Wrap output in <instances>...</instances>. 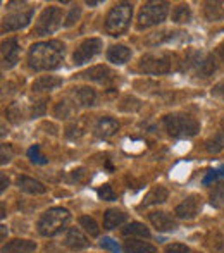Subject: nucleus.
Here are the masks:
<instances>
[{
	"label": "nucleus",
	"instance_id": "1",
	"mask_svg": "<svg viewBox=\"0 0 224 253\" xmlns=\"http://www.w3.org/2000/svg\"><path fill=\"white\" fill-rule=\"evenodd\" d=\"M64 62V43L57 40L35 43L28 52V64L35 71H52Z\"/></svg>",
	"mask_w": 224,
	"mask_h": 253
},
{
	"label": "nucleus",
	"instance_id": "2",
	"mask_svg": "<svg viewBox=\"0 0 224 253\" xmlns=\"http://www.w3.org/2000/svg\"><path fill=\"white\" fill-rule=\"evenodd\" d=\"M69 220H71L69 210L62 209V207H54V209L42 213V217L38 219V233L47 238L55 236L62 229H66Z\"/></svg>",
	"mask_w": 224,
	"mask_h": 253
},
{
	"label": "nucleus",
	"instance_id": "3",
	"mask_svg": "<svg viewBox=\"0 0 224 253\" xmlns=\"http://www.w3.org/2000/svg\"><path fill=\"white\" fill-rule=\"evenodd\" d=\"M164 126L174 138H191L200 131V123L188 114H169L164 117Z\"/></svg>",
	"mask_w": 224,
	"mask_h": 253
},
{
	"label": "nucleus",
	"instance_id": "4",
	"mask_svg": "<svg viewBox=\"0 0 224 253\" xmlns=\"http://www.w3.org/2000/svg\"><path fill=\"white\" fill-rule=\"evenodd\" d=\"M131 17H133V5L131 3H116L105 17V31L112 37H119L130 28Z\"/></svg>",
	"mask_w": 224,
	"mask_h": 253
},
{
	"label": "nucleus",
	"instance_id": "5",
	"mask_svg": "<svg viewBox=\"0 0 224 253\" xmlns=\"http://www.w3.org/2000/svg\"><path fill=\"white\" fill-rule=\"evenodd\" d=\"M169 10L168 2H148L145 3L140 9L138 14V28L143 30V28H150L155 24H161L162 21H166Z\"/></svg>",
	"mask_w": 224,
	"mask_h": 253
},
{
	"label": "nucleus",
	"instance_id": "6",
	"mask_svg": "<svg viewBox=\"0 0 224 253\" xmlns=\"http://www.w3.org/2000/svg\"><path fill=\"white\" fill-rule=\"evenodd\" d=\"M138 69L145 74H168L173 69V57L166 52L161 53H145L140 59Z\"/></svg>",
	"mask_w": 224,
	"mask_h": 253
},
{
	"label": "nucleus",
	"instance_id": "7",
	"mask_svg": "<svg viewBox=\"0 0 224 253\" xmlns=\"http://www.w3.org/2000/svg\"><path fill=\"white\" fill-rule=\"evenodd\" d=\"M216 59L212 53H200L193 52L190 53L186 60H184V69L191 71L197 78H209L216 73Z\"/></svg>",
	"mask_w": 224,
	"mask_h": 253
},
{
	"label": "nucleus",
	"instance_id": "8",
	"mask_svg": "<svg viewBox=\"0 0 224 253\" xmlns=\"http://www.w3.org/2000/svg\"><path fill=\"white\" fill-rule=\"evenodd\" d=\"M60 19H62V12H60L59 7L55 5L45 7L42 10L40 17H38L37 24H35L33 35L35 37H45V35L54 33L57 28L60 26Z\"/></svg>",
	"mask_w": 224,
	"mask_h": 253
},
{
	"label": "nucleus",
	"instance_id": "9",
	"mask_svg": "<svg viewBox=\"0 0 224 253\" xmlns=\"http://www.w3.org/2000/svg\"><path fill=\"white\" fill-rule=\"evenodd\" d=\"M33 16H35V10L31 7L30 9H21L16 10V12L7 14L2 19V33H5V31H16L28 26L30 21L33 19Z\"/></svg>",
	"mask_w": 224,
	"mask_h": 253
},
{
	"label": "nucleus",
	"instance_id": "10",
	"mask_svg": "<svg viewBox=\"0 0 224 253\" xmlns=\"http://www.w3.org/2000/svg\"><path fill=\"white\" fill-rule=\"evenodd\" d=\"M102 47H104V43H102L100 38H88V40H85L83 43L76 48V52L73 53V62L76 64V66H81V64L88 62V60L93 59L97 53H100Z\"/></svg>",
	"mask_w": 224,
	"mask_h": 253
},
{
	"label": "nucleus",
	"instance_id": "11",
	"mask_svg": "<svg viewBox=\"0 0 224 253\" xmlns=\"http://www.w3.org/2000/svg\"><path fill=\"white\" fill-rule=\"evenodd\" d=\"M202 209V197L200 195H190L179 205L176 207V217L183 220H191L198 215Z\"/></svg>",
	"mask_w": 224,
	"mask_h": 253
},
{
	"label": "nucleus",
	"instance_id": "12",
	"mask_svg": "<svg viewBox=\"0 0 224 253\" xmlns=\"http://www.w3.org/2000/svg\"><path fill=\"white\" fill-rule=\"evenodd\" d=\"M19 60V43L16 38H7L2 42V62L3 69H10Z\"/></svg>",
	"mask_w": 224,
	"mask_h": 253
},
{
	"label": "nucleus",
	"instance_id": "13",
	"mask_svg": "<svg viewBox=\"0 0 224 253\" xmlns=\"http://www.w3.org/2000/svg\"><path fill=\"white\" fill-rule=\"evenodd\" d=\"M148 219H150L152 226L159 231V233H171V231L178 229V224L168 212H150L148 213Z\"/></svg>",
	"mask_w": 224,
	"mask_h": 253
},
{
	"label": "nucleus",
	"instance_id": "14",
	"mask_svg": "<svg viewBox=\"0 0 224 253\" xmlns=\"http://www.w3.org/2000/svg\"><path fill=\"white\" fill-rule=\"evenodd\" d=\"M80 78L90 80V81H98V83H109V81H112L116 76H114V73L107 66H95V67H90V69L83 71V73L80 74Z\"/></svg>",
	"mask_w": 224,
	"mask_h": 253
},
{
	"label": "nucleus",
	"instance_id": "15",
	"mask_svg": "<svg viewBox=\"0 0 224 253\" xmlns=\"http://www.w3.org/2000/svg\"><path fill=\"white\" fill-rule=\"evenodd\" d=\"M64 243H66V247H69L71 250H85V248H88L90 241H88V238L85 236L78 227H69Z\"/></svg>",
	"mask_w": 224,
	"mask_h": 253
},
{
	"label": "nucleus",
	"instance_id": "16",
	"mask_svg": "<svg viewBox=\"0 0 224 253\" xmlns=\"http://www.w3.org/2000/svg\"><path fill=\"white\" fill-rule=\"evenodd\" d=\"M17 186H19L21 191L30 195H44L47 191V186H45L42 181L33 179V177L28 176H19L17 177Z\"/></svg>",
	"mask_w": 224,
	"mask_h": 253
},
{
	"label": "nucleus",
	"instance_id": "17",
	"mask_svg": "<svg viewBox=\"0 0 224 253\" xmlns=\"http://www.w3.org/2000/svg\"><path fill=\"white\" fill-rule=\"evenodd\" d=\"M117 129H119V123L112 117H102L95 124V134L98 138H111L117 133Z\"/></svg>",
	"mask_w": 224,
	"mask_h": 253
},
{
	"label": "nucleus",
	"instance_id": "18",
	"mask_svg": "<svg viewBox=\"0 0 224 253\" xmlns=\"http://www.w3.org/2000/svg\"><path fill=\"white\" fill-rule=\"evenodd\" d=\"M37 250V243L30 240H12L2 247V253H31Z\"/></svg>",
	"mask_w": 224,
	"mask_h": 253
},
{
	"label": "nucleus",
	"instance_id": "19",
	"mask_svg": "<svg viewBox=\"0 0 224 253\" xmlns=\"http://www.w3.org/2000/svg\"><path fill=\"white\" fill-rule=\"evenodd\" d=\"M169 197V191L166 190L164 186H155L145 195L143 202H141L140 209H145V207H152V205H159V203H164Z\"/></svg>",
	"mask_w": 224,
	"mask_h": 253
},
{
	"label": "nucleus",
	"instance_id": "20",
	"mask_svg": "<svg viewBox=\"0 0 224 253\" xmlns=\"http://www.w3.org/2000/svg\"><path fill=\"white\" fill-rule=\"evenodd\" d=\"M126 219H128V215L123 210L109 209V210H105V213H104V227L105 229H116L121 224L126 222Z\"/></svg>",
	"mask_w": 224,
	"mask_h": 253
},
{
	"label": "nucleus",
	"instance_id": "21",
	"mask_svg": "<svg viewBox=\"0 0 224 253\" xmlns=\"http://www.w3.org/2000/svg\"><path fill=\"white\" fill-rule=\"evenodd\" d=\"M123 250L124 253H159V250L154 245H150L148 241H140V240L124 241Z\"/></svg>",
	"mask_w": 224,
	"mask_h": 253
},
{
	"label": "nucleus",
	"instance_id": "22",
	"mask_svg": "<svg viewBox=\"0 0 224 253\" xmlns=\"http://www.w3.org/2000/svg\"><path fill=\"white\" fill-rule=\"evenodd\" d=\"M62 86V80L55 76H42L31 84V90L33 91H50L55 88Z\"/></svg>",
	"mask_w": 224,
	"mask_h": 253
},
{
	"label": "nucleus",
	"instance_id": "23",
	"mask_svg": "<svg viewBox=\"0 0 224 253\" xmlns=\"http://www.w3.org/2000/svg\"><path fill=\"white\" fill-rule=\"evenodd\" d=\"M107 59L112 64H126L131 59V50L124 45H114L107 50Z\"/></svg>",
	"mask_w": 224,
	"mask_h": 253
},
{
	"label": "nucleus",
	"instance_id": "24",
	"mask_svg": "<svg viewBox=\"0 0 224 253\" xmlns=\"http://www.w3.org/2000/svg\"><path fill=\"white\" fill-rule=\"evenodd\" d=\"M74 95H76L78 103L83 107H91V105H95V102H97V93H95V90L90 86L78 88Z\"/></svg>",
	"mask_w": 224,
	"mask_h": 253
},
{
	"label": "nucleus",
	"instance_id": "25",
	"mask_svg": "<svg viewBox=\"0 0 224 253\" xmlns=\"http://www.w3.org/2000/svg\"><path fill=\"white\" fill-rule=\"evenodd\" d=\"M205 19L211 23H218V21L224 19V7L219 2H207L205 3Z\"/></svg>",
	"mask_w": 224,
	"mask_h": 253
},
{
	"label": "nucleus",
	"instance_id": "26",
	"mask_svg": "<svg viewBox=\"0 0 224 253\" xmlns=\"http://www.w3.org/2000/svg\"><path fill=\"white\" fill-rule=\"evenodd\" d=\"M123 234L124 236H143V238H150V231L145 227V224L141 222H131L126 227H123Z\"/></svg>",
	"mask_w": 224,
	"mask_h": 253
},
{
	"label": "nucleus",
	"instance_id": "27",
	"mask_svg": "<svg viewBox=\"0 0 224 253\" xmlns=\"http://www.w3.org/2000/svg\"><path fill=\"white\" fill-rule=\"evenodd\" d=\"M190 19H191L190 5H186V3H179V5L174 7V10H173V21L174 23L184 24V23H190Z\"/></svg>",
	"mask_w": 224,
	"mask_h": 253
},
{
	"label": "nucleus",
	"instance_id": "28",
	"mask_svg": "<svg viewBox=\"0 0 224 253\" xmlns=\"http://www.w3.org/2000/svg\"><path fill=\"white\" fill-rule=\"evenodd\" d=\"M54 112L59 119H69V117L76 112V105H73L69 100H60L59 103H55Z\"/></svg>",
	"mask_w": 224,
	"mask_h": 253
},
{
	"label": "nucleus",
	"instance_id": "29",
	"mask_svg": "<svg viewBox=\"0 0 224 253\" xmlns=\"http://www.w3.org/2000/svg\"><path fill=\"white\" fill-rule=\"evenodd\" d=\"M80 226L83 227L85 231H87L90 236H98L100 234V227H98V224H97V220L93 219V217H90V215H83V217H80Z\"/></svg>",
	"mask_w": 224,
	"mask_h": 253
},
{
	"label": "nucleus",
	"instance_id": "30",
	"mask_svg": "<svg viewBox=\"0 0 224 253\" xmlns=\"http://www.w3.org/2000/svg\"><path fill=\"white\" fill-rule=\"evenodd\" d=\"M205 150L209 153H219L224 150V133H218L205 141Z\"/></svg>",
	"mask_w": 224,
	"mask_h": 253
},
{
	"label": "nucleus",
	"instance_id": "31",
	"mask_svg": "<svg viewBox=\"0 0 224 253\" xmlns=\"http://www.w3.org/2000/svg\"><path fill=\"white\" fill-rule=\"evenodd\" d=\"M211 205L216 207V209L224 207V183L214 186V190L211 191Z\"/></svg>",
	"mask_w": 224,
	"mask_h": 253
},
{
	"label": "nucleus",
	"instance_id": "32",
	"mask_svg": "<svg viewBox=\"0 0 224 253\" xmlns=\"http://www.w3.org/2000/svg\"><path fill=\"white\" fill-rule=\"evenodd\" d=\"M119 109L123 112H136V110L141 109V102L134 97H124L119 103Z\"/></svg>",
	"mask_w": 224,
	"mask_h": 253
},
{
	"label": "nucleus",
	"instance_id": "33",
	"mask_svg": "<svg viewBox=\"0 0 224 253\" xmlns=\"http://www.w3.org/2000/svg\"><path fill=\"white\" fill-rule=\"evenodd\" d=\"M7 117H9V121H12V123H21V119H23V110H21V107L17 105V103H10V107L5 110Z\"/></svg>",
	"mask_w": 224,
	"mask_h": 253
},
{
	"label": "nucleus",
	"instance_id": "34",
	"mask_svg": "<svg viewBox=\"0 0 224 253\" xmlns=\"http://www.w3.org/2000/svg\"><path fill=\"white\" fill-rule=\"evenodd\" d=\"M97 195H98V198H100V200H104V202L116 200V193H114L111 184H104V186H100L97 190Z\"/></svg>",
	"mask_w": 224,
	"mask_h": 253
},
{
	"label": "nucleus",
	"instance_id": "35",
	"mask_svg": "<svg viewBox=\"0 0 224 253\" xmlns=\"http://www.w3.org/2000/svg\"><path fill=\"white\" fill-rule=\"evenodd\" d=\"M28 157H30L33 164H40V166H44V164L48 162V160L40 153V147H38V145H33V147L28 150Z\"/></svg>",
	"mask_w": 224,
	"mask_h": 253
},
{
	"label": "nucleus",
	"instance_id": "36",
	"mask_svg": "<svg viewBox=\"0 0 224 253\" xmlns=\"http://www.w3.org/2000/svg\"><path fill=\"white\" fill-rule=\"evenodd\" d=\"M83 134H85L83 123H73L66 129V136L67 138H80V136H83Z\"/></svg>",
	"mask_w": 224,
	"mask_h": 253
},
{
	"label": "nucleus",
	"instance_id": "37",
	"mask_svg": "<svg viewBox=\"0 0 224 253\" xmlns=\"http://www.w3.org/2000/svg\"><path fill=\"white\" fill-rule=\"evenodd\" d=\"M100 247L104 248V250H109V252H112V253H119L121 252V248H119V245H117V241H114L112 238H102Z\"/></svg>",
	"mask_w": 224,
	"mask_h": 253
},
{
	"label": "nucleus",
	"instance_id": "38",
	"mask_svg": "<svg viewBox=\"0 0 224 253\" xmlns=\"http://www.w3.org/2000/svg\"><path fill=\"white\" fill-rule=\"evenodd\" d=\"M80 16H81V7L80 5H74L73 9H71V12L67 14V17H66V26H73L74 23H76L78 19H80Z\"/></svg>",
	"mask_w": 224,
	"mask_h": 253
},
{
	"label": "nucleus",
	"instance_id": "39",
	"mask_svg": "<svg viewBox=\"0 0 224 253\" xmlns=\"http://www.w3.org/2000/svg\"><path fill=\"white\" fill-rule=\"evenodd\" d=\"M166 253H190V248L183 243H173L166 247Z\"/></svg>",
	"mask_w": 224,
	"mask_h": 253
},
{
	"label": "nucleus",
	"instance_id": "40",
	"mask_svg": "<svg viewBox=\"0 0 224 253\" xmlns=\"http://www.w3.org/2000/svg\"><path fill=\"white\" fill-rule=\"evenodd\" d=\"M45 103H47V100H40V102H37L33 105V109H31V116L33 117H38V116H44L45 114V109H47V105H45Z\"/></svg>",
	"mask_w": 224,
	"mask_h": 253
},
{
	"label": "nucleus",
	"instance_id": "41",
	"mask_svg": "<svg viewBox=\"0 0 224 253\" xmlns=\"http://www.w3.org/2000/svg\"><path fill=\"white\" fill-rule=\"evenodd\" d=\"M212 95H214L216 98H219V100L224 102V81H221V83L214 84L212 86Z\"/></svg>",
	"mask_w": 224,
	"mask_h": 253
},
{
	"label": "nucleus",
	"instance_id": "42",
	"mask_svg": "<svg viewBox=\"0 0 224 253\" xmlns=\"http://www.w3.org/2000/svg\"><path fill=\"white\" fill-rule=\"evenodd\" d=\"M10 157H12V150H10V147H7V145H2V166H5L7 162L10 160Z\"/></svg>",
	"mask_w": 224,
	"mask_h": 253
},
{
	"label": "nucleus",
	"instance_id": "43",
	"mask_svg": "<svg viewBox=\"0 0 224 253\" xmlns=\"http://www.w3.org/2000/svg\"><path fill=\"white\" fill-rule=\"evenodd\" d=\"M219 177V172H218V169H212V170H209L207 172V176L204 177V184H209V183H212V181H216Z\"/></svg>",
	"mask_w": 224,
	"mask_h": 253
},
{
	"label": "nucleus",
	"instance_id": "44",
	"mask_svg": "<svg viewBox=\"0 0 224 253\" xmlns=\"http://www.w3.org/2000/svg\"><path fill=\"white\" fill-rule=\"evenodd\" d=\"M7 186H9V179H7L5 176H2V186H0V191H3Z\"/></svg>",
	"mask_w": 224,
	"mask_h": 253
},
{
	"label": "nucleus",
	"instance_id": "45",
	"mask_svg": "<svg viewBox=\"0 0 224 253\" xmlns=\"http://www.w3.org/2000/svg\"><path fill=\"white\" fill-rule=\"evenodd\" d=\"M218 53L221 55V59L224 60V43H221V45L218 47Z\"/></svg>",
	"mask_w": 224,
	"mask_h": 253
},
{
	"label": "nucleus",
	"instance_id": "46",
	"mask_svg": "<svg viewBox=\"0 0 224 253\" xmlns=\"http://www.w3.org/2000/svg\"><path fill=\"white\" fill-rule=\"evenodd\" d=\"M218 172H219V176H223V177H224V166L219 167V169H218Z\"/></svg>",
	"mask_w": 224,
	"mask_h": 253
},
{
	"label": "nucleus",
	"instance_id": "47",
	"mask_svg": "<svg viewBox=\"0 0 224 253\" xmlns=\"http://www.w3.org/2000/svg\"><path fill=\"white\" fill-rule=\"evenodd\" d=\"M98 3H100V2H90V0H88L87 5H91V7H93V5H98Z\"/></svg>",
	"mask_w": 224,
	"mask_h": 253
},
{
	"label": "nucleus",
	"instance_id": "48",
	"mask_svg": "<svg viewBox=\"0 0 224 253\" xmlns=\"http://www.w3.org/2000/svg\"><path fill=\"white\" fill-rule=\"evenodd\" d=\"M223 129H224V119H223Z\"/></svg>",
	"mask_w": 224,
	"mask_h": 253
}]
</instances>
